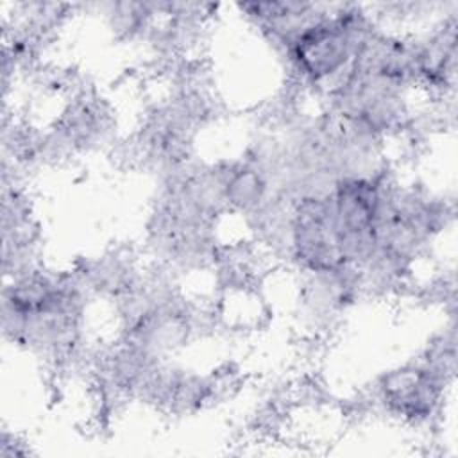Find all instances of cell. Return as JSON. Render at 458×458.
I'll list each match as a JSON object with an SVG mask.
<instances>
[{
	"label": "cell",
	"instance_id": "6da1fadb",
	"mask_svg": "<svg viewBox=\"0 0 458 458\" xmlns=\"http://www.w3.org/2000/svg\"><path fill=\"white\" fill-rule=\"evenodd\" d=\"M442 374L444 370L429 361L392 370L379 385L381 401L399 417L426 419L442 399Z\"/></svg>",
	"mask_w": 458,
	"mask_h": 458
},
{
	"label": "cell",
	"instance_id": "7a4b0ae2",
	"mask_svg": "<svg viewBox=\"0 0 458 458\" xmlns=\"http://www.w3.org/2000/svg\"><path fill=\"white\" fill-rule=\"evenodd\" d=\"M267 179L252 166L233 168L224 179V200L240 211H254L267 199Z\"/></svg>",
	"mask_w": 458,
	"mask_h": 458
}]
</instances>
